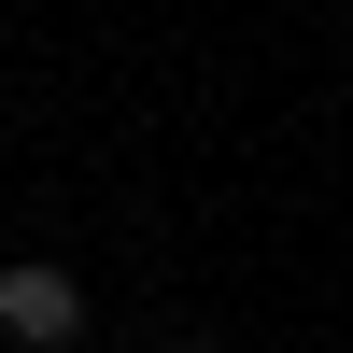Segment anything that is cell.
<instances>
[{
	"label": "cell",
	"mask_w": 353,
	"mask_h": 353,
	"mask_svg": "<svg viewBox=\"0 0 353 353\" xmlns=\"http://www.w3.org/2000/svg\"><path fill=\"white\" fill-rule=\"evenodd\" d=\"M0 339H14V353H71V339H85V283L57 269V254L0 269Z\"/></svg>",
	"instance_id": "obj_1"
}]
</instances>
